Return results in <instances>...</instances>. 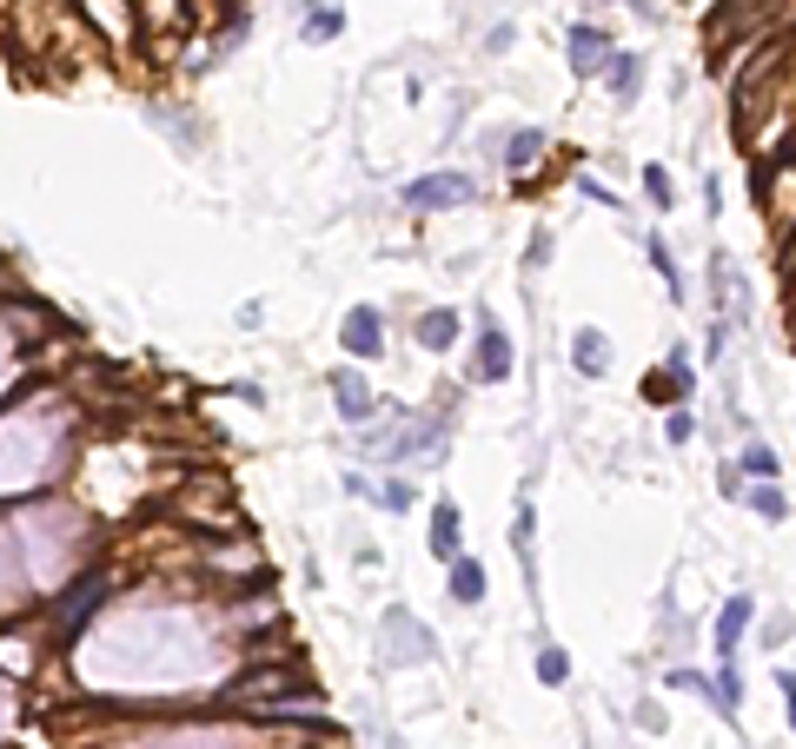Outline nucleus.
<instances>
[{
  "mask_svg": "<svg viewBox=\"0 0 796 749\" xmlns=\"http://www.w3.org/2000/svg\"><path fill=\"white\" fill-rule=\"evenodd\" d=\"M571 365H578L585 378H604V372H611V339H604L598 325H578V339H571Z\"/></svg>",
  "mask_w": 796,
  "mask_h": 749,
  "instance_id": "nucleus-8",
  "label": "nucleus"
},
{
  "mask_svg": "<svg viewBox=\"0 0 796 749\" xmlns=\"http://www.w3.org/2000/svg\"><path fill=\"white\" fill-rule=\"evenodd\" d=\"M724 717H737L744 710V677H737V664H717V697H711Z\"/></svg>",
  "mask_w": 796,
  "mask_h": 749,
  "instance_id": "nucleus-15",
  "label": "nucleus"
},
{
  "mask_svg": "<svg viewBox=\"0 0 796 749\" xmlns=\"http://www.w3.org/2000/svg\"><path fill=\"white\" fill-rule=\"evenodd\" d=\"M372 498H379V504H385V511H412V504H418V491H412V485H405V478H385V485H379V491H372Z\"/></svg>",
  "mask_w": 796,
  "mask_h": 749,
  "instance_id": "nucleus-19",
  "label": "nucleus"
},
{
  "mask_svg": "<svg viewBox=\"0 0 796 749\" xmlns=\"http://www.w3.org/2000/svg\"><path fill=\"white\" fill-rule=\"evenodd\" d=\"M578 193H585V199H598V206H611V212H618V193H611V186H604V179H591V173H585V179H578Z\"/></svg>",
  "mask_w": 796,
  "mask_h": 749,
  "instance_id": "nucleus-24",
  "label": "nucleus"
},
{
  "mask_svg": "<svg viewBox=\"0 0 796 749\" xmlns=\"http://www.w3.org/2000/svg\"><path fill=\"white\" fill-rule=\"evenodd\" d=\"M445 571H452L445 591H452L458 604H485V564H478V558H452Z\"/></svg>",
  "mask_w": 796,
  "mask_h": 749,
  "instance_id": "nucleus-12",
  "label": "nucleus"
},
{
  "mask_svg": "<svg viewBox=\"0 0 796 749\" xmlns=\"http://www.w3.org/2000/svg\"><path fill=\"white\" fill-rule=\"evenodd\" d=\"M651 266H658L664 292H671V299H684V272H678V259H671V246H664V239H651Z\"/></svg>",
  "mask_w": 796,
  "mask_h": 749,
  "instance_id": "nucleus-16",
  "label": "nucleus"
},
{
  "mask_svg": "<svg viewBox=\"0 0 796 749\" xmlns=\"http://www.w3.org/2000/svg\"><path fill=\"white\" fill-rule=\"evenodd\" d=\"M737 471H744V478H777V451H771L764 438H751V445H744V465H737Z\"/></svg>",
  "mask_w": 796,
  "mask_h": 749,
  "instance_id": "nucleus-17",
  "label": "nucleus"
},
{
  "mask_svg": "<svg viewBox=\"0 0 796 749\" xmlns=\"http://www.w3.org/2000/svg\"><path fill=\"white\" fill-rule=\"evenodd\" d=\"M565 46H571V73H585V80H591V73H604V66H611V53H618L604 27H571V33H565Z\"/></svg>",
  "mask_w": 796,
  "mask_h": 749,
  "instance_id": "nucleus-2",
  "label": "nucleus"
},
{
  "mask_svg": "<svg viewBox=\"0 0 796 749\" xmlns=\"http://www.w3.org/2000/svg\"><path fill=\"white\" fill-rule=\"evenodd\" d=\"M777 690H784V697H796V670H777Z\"/></svg>",
  "mask_w": 796,
  "mask_h": 749,
  "instance_id": "nucleus-25",
  "label": "nucleus"
},
{
  "mask_svg": "<svg viewBox=\"0 0 796 749\" xmlns=\"http://www.w3.org/2000/svg\"><path fill=\"white\" fill-rule=\"evenodd\" d=\"M684 392H691V358H684V352H671V365H658V372L644 378V398L678 412V398H684Z\"/></svg>",
  "mask_w": 796,
  "mask_h": 749,
  "instance_id": "nucleus-6",
  "label": "nucleus"
},
{
  "mask_svg": "<svg viewBox=\"0 0 796 749\" xmlns=\"http://www.w3.org/2000/svg\"><path fill=\"white\" fill-rule=\"evenodd\" d=\"M565 677H571V657H565V651H538V684H545V690H558Z\"/></svg>",
  "mask_w": 796,
  "mask_h": 749,
  "instance_id": "nucleus-20",
  "label": "nucleus"
},
{
  "mask_svg": "<svg viewBox=\"0 0 796 749\" xmlns=\"http://www.w3.org/2000/svg\"><path fill=\"white\" fill-rule=\"evenodd\" d=\"M332 33H345V13H339V7L306 13V40H332Z\"/></svg>",
  "mask_w": 796,
  "mask_h": 749,
  "instance_id": "nucleus-18",
  "label": "nucleus"
},
{
  "mask_svg": "<svg viewBox=\"0 0 796 749\" xmlns=\"http://www.w3.org/2000/svg\"><path fill=\"white\" fill-rule=\"evenodd\" d=\"M751 617H757V604H751L744 591H737V597H724V611H717V664H737Z\"/></svg>",
  "mask_w": 796,
  "mask_h": 749,
  "instance_id": "nucleus-3",
  "label": "nucleus"
},
{
  "mask_svg": "<svg viewBox=\"0 0 796 749\" xmlns=\"http://www.w3.org/2000/svg\"><path fill=\"white\" fill-rule=\"evenodd\" d=\"M790 730H796V697H790Z\"/></svg>",
  "mask_w": 796,
  "mask_h": 749,
  "instance_id": "nucleus-26",
  "label": "nucleus"
},
{
  "mask_svg": "<svg viewBox=\"0 0 796 749\" xmlns=\"http://www.w3.org/2000/svg\"><path fill=\"white\" fill-rule=\"evenodd\" d=\"M604 86H611V100H638L644 93V60L638 53H611V66H604Z\"/></svg>",
  "mask_w": 796,
  "mask_h": 749,
  "instance_id": "nucleus-9",
  "label": "nucleus"
},
{
  "mask_svg": "<svg viewBox=\"0 0 796 749\" xmlns=\"http://www.w3.org/2000/svg\"><path fill=\"white\" fill-rule=\"evenodd\" d=\"M418 345H425V352H452V345H458V312H452V305H432V312L418 319Z\"/></svg>",
  "mask_w": 796,
  "mask_h": 749,
  "instance_id": "nucleus-11",
  "label": "nucleus"
},
{
  "mask_svg": "<svg viewBox=\"0 0 796 749\" xmlns=\"http://www.w3.org/2000/svg\"><path fill=\"white\" fill-rule=\"evenodd\" d=\"M339 339H345V352H352V358H379V352H385L379 305H352V312H345V325H339Z\"/></svg>",
  "mask_w": 796,
  "mask_h": 749,
  "instance_id": "nucleus-4",
  "label": "nucleus"
},
{
  "mask_svg": "<svg viewBox=\"0 0 796 749\" xmlns=\"http://www.w3.org/2000/svg\"><path fill=\"white\" fill-rule=\"evenodd\" d=\"M511 378V339H505V325H478V385H505Z\"/></svg>",
  "mask_w": 796,
  "mask_h": 749,
  "instance_id": "nucleus-5",
  "label": "nucleus"
},
{
  "mask_svg": "<svg viewBox=\"0 0 796 749\" xmlns=\"http://www.w3.org/2000/svg\"><path fill=\"white\" fill-rule=\"evenodd\" d=\"M664 438H671V445H691V438H697V418H691V412L678 405V412L664 418Z\"/></svg>",
  "mask_w": 796,
  "mask_h": 749,
  "instance_id": "nucleus-23",
  "label": "nucleus"
},
{
  "mask_svg": "<svg viewBox=\"0 0 796 749\" xmlns=\"http://www.w3.org/2000/svg\"><path fill=\"white\" fill-rule=\"evenodd\" d=\"M744 504H751L757 518H771V524H784V518H790V498L777 491V478H757V485L744 491Z\"/></svg>",
  "mask_w": 796,
  "mask_h": 749,
  "instance_id": "nucleus-13",
  "label": "nucleus"
},
{
  "mask_svg": "<svg viewBox=\"0 0 796 749\" xmlns=\"http://www.w3.org/2000/svg\"><path fill=\"white\" fill-rule=\"evenodd\" d=\"M664 690H697V697L711 704V697H717V677H704V670H671V677H664Z\"/></svg>",
  "mask_w": 796,
  "mask_h": 749,
  "instance_id": "nucleus-21",
  "label": "nucleus"
},
{
  "mask_svg": "<svg viewBox=\"0 0 796 749\" xmlns=\"http://www.w3.org/2000/svg\"><path fill=\"white\" fill-rule=\"evenodd\" d=\"M478 186L465 179V173H425V179H412V186H399V199H405V212H438V206H465Z\"/></svg>",
  "mask_w": 796,
  "mask_h": 749,
  "instance_id": "nucleus-1",
  "label": "nucleus"
},
{
  "mask_svg": "<svg viewBox=\"0 0 796 749\" xmlns=\"http://www.w3.org/2000/svg\"><path fill=\"white\" fill-rule=\"evenodd\" d=\"M538 153H545V133H538V126H525V133H511V139H505V166H511V173H525Z\"/></svg>",
  "mask_w": 796,
  "mask_h": 749,
  "instance_id": "nucleus-14",
  "label": "nucleus"
},
{
  "mask_svg": "<svg viewBox=\"0 0 796 749\" xmlns=\"http://www.w3.org/2000/svg\"><path fill=\"white\" fill-rule=\"evenodd\" d=\"M432 558L438 564H452V558H465V518H458V504H432Z\"/></svg>",
  "mask_w": 796,
  "mask_h": 749,
  "instance_id": "nucleus-7",
  "label": "nucleus"
},
{
  "mask_svg": "<svg viewBox=\"0 0 796 749\" xmlns=\"http://www.w3.org/2000/svg\"><path fill=\"white\" fill-rule=\"evenodd\" d=\"M644 199H651V206H671V199H678V186H671L664 166H644Z\"/></svg>",
  "mask_w": 796,
  "mask_h": 749,
  "instance_id": "nucleus-22",
  "label": "nucleus"
},
{
  "mask_svg": "<svg viewBox=\"0 0 796 749\" xmlns=\"http://www.w3.org/2000/svg\"><path fill=\"white\" fill-rule=\"evenodd\" d=\"M332 405H339L352 425H365V418H372V385H365L359 372H339V378H332Z\"/></svg>",
  "mask_w": 796,
  "mask_h": 749,
  "instance_id": "nucleus-10",
  "label": "nucleus"
}]
</instances>
